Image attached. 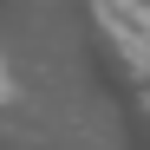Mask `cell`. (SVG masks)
<instances>
[{
    "mask_svg": "<svg viewBox=\"0 0 150 150\" xmlns=\"http://www.w3.org/2000/svg\"><path fill=\"white\" fill-rule=\"evenodd\" d=\"M105 26H111V39L124 46V52H137V59H150V13L137 7V0H105Z\"/></svg>",
    "mask_w": 150,
    "mask_h": 150,
    "instance_id": "obj_1",
    "label": "cell"
}]
</instances>
